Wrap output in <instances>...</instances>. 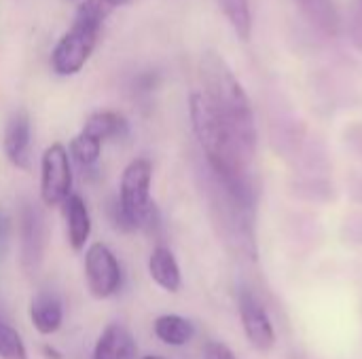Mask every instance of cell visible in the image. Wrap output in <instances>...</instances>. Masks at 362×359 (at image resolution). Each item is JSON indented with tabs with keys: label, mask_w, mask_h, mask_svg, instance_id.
Masks as SVG:
<instances>
[{
	"label": "cell",
	"mask_w": 362,
	"mask_h": 359,
	"mask_svg": "<svg viewBox=\"0 0 362 359\" xmlns=\"http://www.w3.org/2000/svg\"><path fill=\"white\" fill-rule=\"evenodd\" d=\"M199 78L202 93L212 110L250 150L257 152V125L250 99L233 70L216 51H206L202 55Z\"/></svg>",
	"instance_id": "obj_1"
},
{
	"label": "cell",
	"mask_w": 362,
	"mask_h": 359,
	"mask_svg": "<svg viewBox=\"0 0 362 359\" xmlns=\"http://www.w3.org/2000/svg\"><path fill=\"white\" fill-rule=\"evenodd\" d=\"M108 15L110 13L102 6L100 0H85L78 6L70 30L57 40L51 53V68L55 74L72 76L85 68Z\"/></svg>",
	"instance_id": "obj_2"
},
{
	"label": "cell",
	"mask_w": 362,
	"mask_h": 359,
	"mask_svg": "<svg viewBox=\"0 0 362 359\" xmlns=\"http://www.w3.org/2000/svg\"><path fill=\"white\" fill-rule=\"evenodd\" d=\"M153 165L148 159L138 157L123 169L119 184V203L134 229H148L157 222V209L151 201Z\"/></svg>",
	"instance_id": "obj_3"
},
{
	"label": "cell",
	"mask_w": 362,
	"mask_h": 359,
	"mask_svg": "<svg viewBox=\"0 0 362 359\" xmlns=\"http://www.w3.org/2000/svg\"><path fill=\"white\" fill-rule=\"evenodd\" d=\"M68 148L59 142L45 148L40 157V201L47 207L64 205L72 195V163Z\"/></svg>",
	"instance_id": "obj_4"
},
{
	"label": "cell",
	"mask_w": 362,
	"mask_h": 359,
	"mask_svg": "<svg viewBox=\"0 0 362 359\" xmlns=\"http://www.w3.org/2000/svg\"><path fill=\"white\" fill-rule=\"evenodd\" d=\"M85 281L93 298H112L123 286V271L119 258L106 243H91L85 250Z\"/></svg>",
	"instance_id": "obj_5"
},
{
	"label": "cell",
	"mask_w": 362,
	"mask_h": 359,
	"mask_svg": "<svg viewBox=\"0 0 362 359\" xmlns=\"http://www.w3.org/2000/svg\"><path fill=\"white\" fill-rule=\"evenodd\" d=\"M240 320L248 343L257 351H269L276 343V332L263 300L248 288L240 292Z\"/></svg>",
	"instance_id": "obj_6"
},
{
	"label": "cell",
	"mask_w": 362,
	"mask_h": 359,
	"mask_svg": "<svg viewBox=\"0 0 362 359\" xmlns=\"http://www.w3.org/2000/svg\"><path fill=\"white\" fill-rule=\"evenodd\" d=\"M2 148L6 161L13 167L21 171L32 169V125L25 110H17L8 116L4 125Z\"/></svg>",
	"instance_id": "obj_7"
},
{
	"label": "cell",
	"mask_w": 362,
	"mask_h": 359,
	"mask_svg": "<svg viewBox=\"0 0 362 359\" xmlns=\"http://www.w3.org/2000/svg\"><path fill=\"white\" fill-rule=\"evenodd\" d=\"M91 359H138V345L123 324H108L95 341Z\"/></svg>",
	"instance_id": "obj_8"
},
{
	"label": "cell",
	"mask_w": 362,
	"mask_h": 359,
	"mask_svg": "<svg viewBox=\"0 0 362 359\" xmlns=\"http://www.w3.org/2000/svg\"><path fill=\"white\" fill-rule=\"evenodd\" d=\"M62 209H64V220H66L68 243L74 252H83L91 237V216L87 209V203L81 195L72 193L64 201Z\"/></svg>",
	"instance_id": "obj_9"
},
{
	"label": "cell",
	"mask_w": 362,
	"mask_h": 359,
	"mask_svg": "<svg viewBox=\"0 0 362 359\" xmlns=\"http://www.w3.org/2000/svg\"><path fill=\"white\" fill-rule=\"evenodd\" d=\"M45 248V231H42V218L36 209L25 205L21 209V260L25 271H32L38 267L42 258Z\"/></svg>",
	"instance_id": "obj_10"
},
{
	"label": "cell",
	"mask_w": 362,
	"mask_h": 359,
	"mask_svg": "<svg viewBox=\"0 0 362 359\" xmlns=\"http://www.w3.org/2000/svg\"><path fill=\"white\" fill-rule=\"evenodd\" d=\"M148 275L165 292L176 294L182 288V275L174 252L165 245L153 248L148 256Z\"/></svg>",
	"instance_id": "obj_11"
},
{
	"label": "cell",
	"mask_w": 362,
	"mask_h": 359,
	"mask_svg": "<svg viewBox=\"0 0 362 359\" xmlns=\"http://www.w3.org/2000/svg\"><path fill=\"white\" fill-rule=\"evenodd\" d=\"M30 322L42 336L55 334L64 324V305L55 294H38L30 303Z\"/></svg>",
	"instance_id": "obj_12"
},
{
	"label": "cell",
	"mask_w": 362,
	"mask_h": 359,
	"mask_svg": "<svg viewBox=\"0 0 362 359\" xmlns=\"http://www.w3.org/2000/svg\"><path fill=\"white\" fill-rule=\"evenodd\" d=\"M85 133L98 138L102 144L108 140H121L129 133V123L123 114L115 112V110H98L93 112L83 127Z\"/></svg>",
	"instance_id": "obj_13"
},
{
	"label": "cell",
	"mask_w": 362,
	"mask_h": 359,
	"mask_svg": "<svg viewBox=\"0 0 362 359\" xmlns=\"http://www.w3.org/2000/svg\"><path fill=\"white\" fill-rule=\"evenodd\" d=\"M301 15L312 28L327 36H335L339 30V15L333 0H295Z\"/></svg>",
	"instance_id": "obj_14"
},
{
	"label": "cell",
	"mask_w": 362,
	"mask_h": 359,
	"mask_svg": "<svg viewBox=\"0 0 362 359\" xmlns=\"http://www.w3.org/2000/svg\"><path fill=\"white\" fill-rule=\"evenodd\" d=\"M153 332L155 336L170 347H185L193 336H195V326L182 317V315H174V313H165L159 315L153 324Z\"/></svg>",
	"instance_id": "obj_15"
},
{
	"label": "cell",
	"mask_w": 362,
	"mask_h": 359,
	"mask_svg": "<svg viewBox=\"0 0 362 359\" xmlns=\"http://www.w3.org/2000/svg\"><path fill=\"white\" fill-rule=\"evenodd\" d=\"M216 2L223 15L227 17V21L231 23V28L235 30V34L242 40H248L252 32V15H250L248 0H216Z\"/></svg>",
	"instance_id": "obj_16"
},
{
	"label": "cell",
	"mask_w": 362,
	"mask_h": 359,
	"mask_svg": "<svg viewBox=\"0 0 362 359\" xmlns=\"http://www.w3.org/2000/svg\"><path fill=\"white\" fill-rule=\"evenodd\" d=\"M68 154L70 159H74L81 167H93L100 157H102V142L85 131L76 133L70 142V148H68Z\"/></svg>",
	"instance_id": "obj_17"
},
{
	"label": "cell",
	"mask_w": 362,
	"mask_h": 359,
	"mask_svg": "<svg viewBox=\"0 0 362 359\" xmlns=\"http://www.w3.org/2000/svg\"><path fill=\"white\" fill-rule=\"evenodd\" d=\"M0 359H30L19 332L0 322Z\"/></svg>",
	"instance_id": "obj_18"
},
{
	"label": "cell",
	"mask_w": 362,
	"mask_h": 359,
	"mask_svg": "<svg viewBox=\"0 0 362 359\" xmlns=\"http://www.w3.org/2000/svg\"><path fill=\"white\" fill-rule=\"evenodd\" d=\"M204 359H238L233 355V351L229 347H225L223 343H216V341H210L206 347H204Z\"/></svg>",
	"instance_id": "obj_19"
},
{
	"label": "cell",
	"mask_w": 362,
	"mask_h": 359,
	"mask_svg": "<svg viewBox=\"0 0 362 359\" xmlns=\"http://www.w3.org/2000/svg\"><path fill=\"white\" fill-rule=\"evenodd\" d=\"M102 2V6L108 11V13H112L117 6H123V4H127V2H132V0H100Z\"/></svg>",
	"instance_id": "obj_20"
},
{
	"label": "cell",
	"mask_w": 362,
	"mask_h": 359,
	"mask_svg": "<svg viewBox=\"0 0 362 359\" xmlns=\"http://www.w3.org/2000/svg\"><path fill=\"white\" fill-rule=\"evenodd\" d=\"M140 359H163V358H159V355H144V358H140Z\"/></svg>",
	"instance_id": "obj_21"
}]
</instances>
